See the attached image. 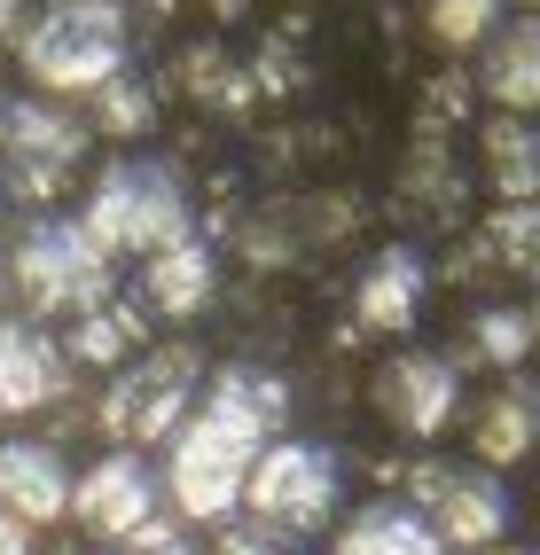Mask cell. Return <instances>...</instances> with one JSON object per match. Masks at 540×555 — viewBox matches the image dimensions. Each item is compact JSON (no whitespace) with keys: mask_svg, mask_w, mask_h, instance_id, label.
<instances>
[{"mask_svg":"<svg viewBox=\"0 0 540 555\" xmlns=\"http://www.w3.org/2000/svg\"><path fill=\"white\" fill-rule=\"evenodd\" d=\"M267 447L274 438H259L250 423L220 415V406H204V415H189L172 430V447H165V501L180 516H196V525H228L243 508V486H250V469H259Z\"/></svg>","mask_w":540,"mask_h":555,"instance_id":"cell-1","label":"cell"},{"mask_svg":"<svg viewBox=\"0 0 540 555\" xmlns=\"http://www.w3.org/2000/svg\"><path fill=\"white\" fill-rule=\"evenodd\" d=\"M204 391V352L196 345H150V352H133L118 376H111V391L94 399V430L111 438V447H126V454H141V447H172V430L189 423V399Z\"/></svg>","mask_w":540,"mask_h":555,"instance_id":"cell-2","label":"cell"},{"mask_svg":"<svg viewBox=\"0 0 540 555\" xmlns=\"http://www.w3.org/2000/svg\"><path fill=\"white\" fill-rule=\"evenodd\" d=\"M430 532H439L454 555H486L501 540H517V486L486 462H447L423 454L408 462V493H400Z\"/></svg>","mask_w":540,"mask_h":555,"instance_id":"cell-3","label":"cell"},{"mask_svg":"<svg viewBox=\"0 0 540 555\" xmlns=\"http://www.w3.org/2000/svg\"><path fill=\"white\" fill-rule=\"evenodd\" d=\"M250 525L274 540H313L345 516V454L321 438H274L243 486Z\"/></svg>","mask_w":540,"mask_h":555,"instance_id":"cell-4","label":"cell"},{"mask_svg":"<svg viewBox=\"0 0 540 555\" xmlns=\"http://www.w3.org/2000/svg\"><path fill=\"white\" fill-rule=\"evenodd\" d=\"M87 235L102 250H133V258L189 243V189H180V172L157 157L102 165V180L87 189Z\"/></svg>","mask_w":540,"mask_h":555,"instance_id":"cell-5","label":"cell"},{"mask_svg":"<svg viewBox=\"0 0 540 555\" xmlns=\"http://www.w3.org/2000/svg\"><path fill=\"white\" fill-rule=\"evenodd\" d=\"M9 282L24 289L31 313L48 321H79L111 298V250L87 235V219H31L16 235V258H9Z\"/></svg>","mask_w":540,"mask_h":555,"instance_id":"cell-6","label":"cell"},{"mask_svg":"<svg viewBox=\"0 0 540 555\" xmlns=\"http://www.w3.org/2000/svg\"><path fill=\"white\" fill-rule=\"evenodd\" d=\"M24 70L48 94H94L126 70V16L111 0H55L24 24Z\"/></svg>","mask_w":540,"mask_h":555,"instance_id":"cell-7","label":"cell"},{"mask_svg":"<svg viewBox=\"0 0 540 555\" xmlns=\"http://www.w3.org/2000/svg\"><path fill=\"white\" fill-rule=\"evenodd\" d=\"M87 118H63L55 102H9V141H0V165H9V196L24 204H55L70 189V172L87 165Z\"/></svg>","mask_w":540,"mask_h":555,"instance_id":"cell-8","label":"cell"},{"mask_svg":"<svg viewBox=\"0 0 540 555\" xmlns=\"http://www.w3.org/2000/svg\"><path fill=\"white\" fill-rule=\"evenodd\" d=\"M157 501H165V477L141 454H126V447L94 454L87 477H70V516H79V532L102 540V547H126L133 532H150Z\"/></svg>","mask_w":540,"mask_h":555,"instance_id":"cell-9","label":"cell"},{"mask_svg":"<svg viewBox=\"0 0 540 555\" xmlns=\"http://www.w3.org/2000/svg\"><path fill=\"white\" fill-rule=\"evenodd\" d=\"M369 406L400 430V438H439L462 423V367L447 352H391L369 376Z\"/></svg>","mask_w":540,"mask_h":555,"instance_id":"cell-10","label":"cell"},{"mask_svg":"<svg viewBox=\"0 0 540 555\" xmlns=\"http://www.w3.org/2000/svg\"><path fill=\"white\" fill-rule=\"evenodd\" d=\"M525 454H540V367L501 376L478 406H471V462L510 477Z\"/></svg>","mask_w":540,"mask_h":555,"instance_id":"cell-11","label":"cell"},{"mask_svg":"<svg viewBox=\"0 0 540 555\" xmlns=\"http://www.w3.org/2000/svg\"><path fill=\"white\" fill-rule=\"evenodd\" d=\"M423 289H430L423 250L384 243L369 267H360V282H352V321L376 328V337H408V328L423 321Z\"/></svg>","mask_w":540,"mask_h":555,"instance_id":"cell-12","label":"cell"},{"mask_svg":"<svg viewBox=\"0 0 540 555\" xmlns=\"http://www.w3.org/2000/svg\"><path fill=\"white\" fill-rule=\"evenodd\" d=\"M70 391V352L31 321H0V415H40Z\"/></svg>","mask_w":540,"mask_h":555,"instance_id":"cell-13","label":"cell"},{"mask_svg":"<svg viewBox=\"0 0 540 555\" xmlns=\"http://www.w3.org/2000/svg\"><path fill=\"white\" fill-rule=\"evenodd\" d=\"M0 508L24 525H55L70 508V469L48 438H0Z\"/></svg>","mask_w":540,"mask_h":555,"instance_id":"cell-14","label":"cell"},{"mask_svg":"<svg viewBox=\"0 0 540 555\" xmlns=\"http://www.w3.org/2000/svg\"><path fill=\"white\" fill-rule=\"evenodd\" d=\"M447 282H471V267H493V274H517V282H540V204H493L486 228L447 258Z\"/></svg>","mask_w":540,"mask_h":555,"instance_id":"cell-15","label":"cell"},{"mask_svg":"<svg viewBox=\"0 0 540 555\" xmlns=\"http://www.w3.org/2000/svg\"><path fill=\"white\" fill-rule=\"evenodd\" d=\"M478 87L510 118H540V16H510L478 48Z\"/></svg>","mask_w":540,"mask_h":555,"instance_id":"cell-16","label":"cell"},{"mask_svg":"<svg viewBox=\"0 0 540 555\" xmlns=\"http://www.w3.org/2000/svg\"><path fill=\"white\" fill-rule=\"evenodd\" d=\"M211 289H220V267H211V250L189 235V243H172L141 267V313L150 321H189V313L211 306Z\"/></svg>","mask_w":540,"mask_h":555,"instance_id":"cell-17","label":"cell"},{"mask_svg":"<svg viewBox=\"0 0 540 555\" xmlns=\"http://www.w3.org/2000/svg\"><path fill=\"white\" fill-rule=\"evenodd\" d=\"M478 165H486V189L501 204H540V126L493 109L478 126Z\"/></svg>","mask_w":540,"mask_h":555,"instance_id":"cell-18","label":"cell"},{"mask_svg":"<svg viewBox=\"0 0 540 555\" xmlns=\"http://www.w3.org/2000/svg\"><path fill=\"white\" fill-rule=\"evenodd\" d=\"M330 555H454V547L430 532L408 501H360L345 525H337Z\"/></svg>","mask_w":540,"mask_h":555,"instance_id":"cell-19","label":"cell"},{"mask_svg":"<svg viewBox=\"0 0 540 555\" xmlns=\"http://www.w3.org/2000/svg\"><path fill=\"white\" fill-rule=\"evenodd\" d=\"M540 345V313L532 306H478L471 321H462V352H447L454 367H501V376H517V367L532 360Z\"/></svg>","mask_w":540,"mask_h":555,"instance_id":"cell-20","label":"cell"},{"mask_svg":"<svg viewBox=\"0 0 540 555\" xmlns=\"http://www.w3.org/2000/svg\"><path fill=\"white\" fill-rule=\"evenodd\" d=\"M204 406L250 423L259 438H282V423H291V384L267 376V367H250V360H228L220 376H204Z\"/></svg>","mask_w":540,"mask_h":555,"instance_id":"cell-21","label":"cell"},{"mask_svg":"<svg viewBox=\"0 0 540 555\" xmlns=\"http://www.w3.org/2000/svg\"><path fill=\"white\" fill-rule=\"evenodd\" d=\"M70 360H87V367H126L133 352H150V313H141V298L126 306L118 289L102 298L94 313H79L70 321V345H63Z\"/></svg>","mask_w":540,"mask_h":555,"instance_id":"cell-22","label":"cell"},{"mask_svg":"<svg viewBox=\"0 0 540 555\" xmlns=\"http://www.w3.org/2000/svg\"><path fill=\"white\" fill-rule=\"evenodd\" d=\"M94 102V118H87V133H150L157 126V94H150V79H133V70H118L111 87H94L87 94Z\"/></svg>","mask_w":540,"mask_h":555,"instance_id":"cell-23","label":"cell"},{"mask_svg":"<svg viewBox=\"0 0 540 555\" xmlns=\"http://www.w3.org/2000/svg\"><path fill=\"white\" fill-rule=\"evenodd\" d=\"M501 9L510 0H423V31L439 48H486L501 31Z\"/></svg>","mask_w":540,"mask_h":555,"instance_id":"cell-24","label":"cell"},{"mask_svg":"<svg viewBox=\"0 0 540 555\" xmlns=\"http://www.w3.org/2000/svg\"><path fill=\"white\" fill-rule=\"evenodd\" d=\"M211 555H298V540H274V532H259V525H228Z\"/></svg>","mask_w":540,"mask_h":555,"instance_id":"cell-25","label":"cell"},{"mask_svg":"<svg viewBox=\"0 0 540 555\" xmlns=\"http://www.w3.org/2000/svg\"><path fill=\"white\" fill-rule=\"evenodd\" d=\"M126 555H196V540H180L165 516H157L150 532H133V540H126Z\"/></svg>","mask_w":540,"mask_h":555,"instance_id":"cell-26","label":"cell"},{"mask_svg":"<svg viewBox=\"0 0 540 555\" xmlns=\"http://www.w3.org/2000/svg\"><path fill=\"white\" fill-rule=\"evenodd\" d=\"M0 555H31V525L9 516V508H0Z\"/></svg>","mask_w":540,"mask_h":555,"instance_id":"cell-27","label":"cell"},{"mask_svg":"<svg viewBox=\"0 0 540 555\" xmlns=\"http://www.w3.org/2000/svg\"><path fill=\"white\" fill-rule=\"evenodd\" d=\"M31 24V0H0V40H9V31H24Z\"/></svg>","mask_w":540,"mask_h":555,"instance_id":"cell-28","label":"cell"},{"mask_svg":"<svg viewBox=\"0 0 540 555\" xmlns=\"http://www.w3.org/2000/svg\"><path fill=\"white\" fill-rule=\"evenodd\" d=\"M55 555H111L102 540H70V547H55Z\"/></svg>","mask_w":540,"mask_h":555,"instance_id":"cell-29","label":"cell"},{"mask_svg":"<svg viewBox=\"0 0 540 555\" xmlns=\"http://www.w3.org/2000/svg\"><path fill=\"white\" fill-rule=\"evenodd\" d=\"M486 555H540L532 540H501V547H486Z\"/></svg>","mask_w":540,"mask_h":555,"instance_id":"cell-30","label":"cell"},{"mask_svg":"<svg viewBox=\"0 0 540 555\" xmlns=\"http://www.w3.org/2000/svg\"><path fill=\"white\" fill-rule=\"evenodd\" d=\"M525 16H540V0H525Z\"/></svg>","mask_w":540,"mask_h":555,"instance_id":"cell-31","label":"cell"},{"mask_svg":"<svg viewBox=\"0 0 540 555\" xmlns=\"http://www.w3.org/2000/svg\"><path fill=\"white\" fill-rule=\"evenodd\" d=\"M532 516H540V493H532Z\"/></svg>","mask_w":540,"mask_h":555,"instance_id":"cell-32","label":"cell"},{"mask_svg":"<svg viewBox=\"0 0 540 555\" xmlns=\"http://www.w3.org/2000/svg\"><path fill=\"white\" fill-rule=\"evenodd\" d=\"M0 204H9V189H0Z\"/></svg>","mask_w":540,"mask_h":555,"instance_id":"cell-33","label":"cell"}]
</instances>
